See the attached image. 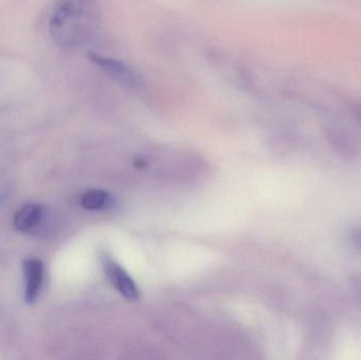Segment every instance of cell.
<instances>
[{"instance_id":"obj_1","label":"cell","mask_w":361,"mask_h":360,"mask_svg":"<svg viewBox=\"0 0 361 360\" xmlns=\"http://www.w3.org/2000/svg\"><path fill=\"white\" fill-rule=\"evenodd\" d=\"M101 23L97 0H57L49 20V32L59 46L78 48L92 39Z\"/></svg>"},{"instance_id":"obj_7","label":"cell","mask_w":361,"mask_h":360,"mask_svg":"<svg viewBox=\"0 0 361 360\" xmlns=\"http://www.w3.org/2000/svg\"><path fill=\"white\" fill-rule=\"evenodd\" d=\"M351 240L353 244L355 245L356 249H360L361 252V226L360 228H355L352 232Z\"/></svg>"},{"instance_id":"obj_5","label":"cell","mask_w":361,"mask_h":360,"mask_svg":"<svg viewBox=\"0 0 361 360\" xmlns=\"http://www.w3.org/2000/svg\"><path fill=\"white\" fill-rule=\"evenodd\" d=\"M44 211L40 205L29 204L21 207L14 217V225L23 232H32L42 223Z\"/></svg>"},{"instance_id":"obj_6","label":"cell","mask_w":361,"mask_h":360,"mask_svg":"<svg viewBox=\"0 0 361 360\" xmlns=\"http://www.w3.org/2000/svg\"><path fill=\"white\" fill-rule=\"evenodd\" d=\"M80 202L88 211H104L111 206L112 198L105 190H92L82 194Z\"/></svg>"},{"instance_id":"obj_2","label":"cell","mask_w":361,"mask_h":360,"mask_svg":"<svg viewBox=\"0 0 361 360\" xmlns=\"http://www.w3.org/2000/svg\"><path fill=\"white\" fill-rule=\"evenodd\" d=\"M89 58L92 63H94L97 67L102 68V70L106 72L108 75L114 77L125 86L131 89H139L143 86L141 77L137 75V72L133 71L130 67L125 65L120 61H116L109 57L102 56L97 53H91Z\"/></svg>"},{"instance_id":"obj_3","label":"cell","mask_w":361,"mask_h":360,"mask_svg":"<svg viewBox=\"0 0 361 360\" xmlns=\"http://www.w3.org/2000/svg\"><path fill=\"white\" fill-rule=\"evenodd\" d=\"M104 270L109 279L110 283L116 287V291L124 296L129 302H137L140 298V291L137 289L130 275L112 259H105Z\"/></svg>"},{"instance_id":"obj_8","label":"cell","mask_w":361,"mask_h":360,"mask_svg":"<svg viewBox=\"0 0 361 360\" xmlns=\"http://www.w3.org/2000/svg\"><path fill=\"white\" fill-rule=\"evenodd\" d=\"M358 113H360V120H361V109L360 110V112H358Z\"/></svg>"},{"instance_id":"obj_4","label":"cell","mask_w":361,"mask_h":360,"mask_svg":"<svg viewBox=\"0 0 361 360\" xmlns=\"http://www.w3.org/2000/svg\"><path fill=\"white\" fill-rule=\"evenodd\" d=\"M23 273L25 278V302H35L44 278V266L38 259H27L23 262Z\"/></svg>"}]
</instances>
